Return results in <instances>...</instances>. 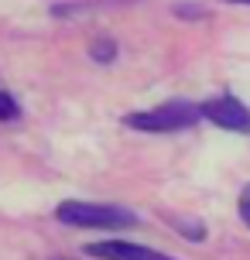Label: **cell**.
<instances>
[{
  "label": "cell",
  "instance_id": "8992f818",
  "mask_svg": "<svg viewBox=\"0 0 250 260\" xmlns=\"http://www.w3.org/2000/svg\"><path fill=\"white\" fill-rule=\"evenodd\" d=\"M113 55H117L113 41H96V45H92V58H96V62H113Z\"/></svg>",
  "mask_w": 250,
  "mask_h": 260
},
{
  "label": "cell",
  "instance_id": "3957f363",
  "mask_svg": "<svg viewBox=\"0 0 250 260\" xmlns=\"http://www.w3.org/2000/svg\"><path fill=\"white\" fill-rule=\"evenodd\" d=\"M202 117L216 123L223 130H237V134H250V110L233 96H220V100H209L202 103Z\"/></svg>",
  "mask_w": 250,
  "mask_h": 260
},
{
  "label": "cell",
  "instance_id": "52a82bcc",
  "mask_svg": "<svg viewBox=\"0 0 250 260\" xmlns=\"http://www.w3.org/2000/svg\"><path fill=\"white\" fill-rule=\"evenodd\" d=\"M237 212H240V219H243V226L250 230V185L240 192V202H237Z\"/></svg>",
  "mask_w": 250,
  "mask_h": 260
},
{
  "label": "cell",
  "instance_id": "277c9868",
  "mask_svg": "<svg viewBox=\"0 0 250 260\" xmlns=\"http://www.w3.org/2000/svg\"><path fill=\"white\" fill-rule=\"evenodd\" d=\"M86 253L96 260H175L161 250L141 247V243H131V240H103V243H89Z\"/></svg>",
  "mask_w": 250,
  "mask_h": 260
},
{
  "label": "cell",
  "instance_id": "6da1fadb",
  "mask_svg": "<svg viewBox=\"0 0 250 260\" xmlns=\"http://www.w3.org/2000/svg\"><path fill=\"white\" fill-rule=\"evenodd\" d=\"M55 219L79 230H131L137 226V216L123 206H106V202H79L66 199L55 209Z\"/></svg>",
  "mask_w": 250,
  "mask_h": 260
},
{
  "label": "cell",
  "instance_id": "5b68a950",
  "mask_svg": "<svg viewBox=\"0 0 250 260\" xmlns=\"http://www.w3.org/2000/svg\"><path fill=\"white\" fill-rule=\"evenodd\" d=\"M17 117H21V103L14 100L11 92L0 89V120H17Z\"/></svg>",
  "mask_w": 250,
  "mask_h": 260
},
{
  "label": "cell",
  "instance_id": "ba28073f",
  "mask_svg": "<svg viewBox=\"0 0 250 260\" xmlns=\"http://www.w3.org/2000/svg\"><path fill=\"white\" fill-rule=\"evenodd\" d=\"M223 4H250V0H223Z\"/></svg>",
  "mask_w": 250,
  "mask_h": 260
},
{
  "label": "cell",
  "instance_id": "7a4b0ae2",
  "mask_svg": "<svg viewBox=\"0 0 250 260\" xmlns=\"http://www.w3.org/2000/svg\"><path fill=\"white\" fill-rule=\"evenodd\" d=\"M202 117V103H189V100H168V103L154 106V110H141V113H127L123 123L141 134H175V130L196 127Z\"/></svg>",
  "mask_w": 250,
  "mask_h": 260
}]
</instances>
